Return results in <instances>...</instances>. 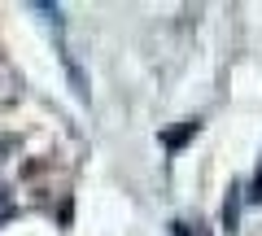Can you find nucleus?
I'll return each instance as SVG.
<instances>
[{
  "mask_svg": "<svg viewBox=\"0 0 262 236\" xmlns=\"http://www.w3.org/2000/svg\"><path fill=\"white\" fill-rule=\"evenodd\" d=\"M236 223H241V188H227V201H223V227H227V232H236Z\"/></svg>",
  "mask_w": 262,
  "mask_h": 236,
  "instance_id": "nucleus-1",
  "label": "nucleus"
},
{
  "mask_svg": "<svg viewBox=\"0 0 262 236\" xmlns=\"http://www.w3.org/2000/svg\"><path fill=\"white\" fill-rule=\"evenodd\" d=\"M192 132H196V123H184L179 132H170V136H166V144H170V149H179V144H184V140H188Z\"/></svg>",
  "mask_w": 262,
  "mask_h": 236,
  "instance_id": "nucleus-2",
  "label": "nucleus"
},
{
  "mask_svg": "<svg viewBox=\"0 0 262 236\" xmlns=\"http://www.w3.org/2000/svg\"><path fill=\"white\" fill-rule=\"evenodd\" d=\"M175 236H188V223H175ZM192 236H210L206 223H192Z\"/></svg>",
  "mask_w": 262,
  "mask_h": 236,
  "instance_id": "nucleus-3",
  "label": "nucleus"
},
{
  "mask_svg": "<svg viewBox=\"0 0 262 236\" xmlns=\"http://www.w3.org/2000/svg\"><path fill=\"white\" fill-rule=\"evenodd\" d=\"M249 201H262V166H258V175H253V184H249Z\"/></svg>",
  "mask_w": 262,
  "mask_h": 236,
  "instance_id": "nucleus-4",
  "label": "nucleus"
}]
</instances>
